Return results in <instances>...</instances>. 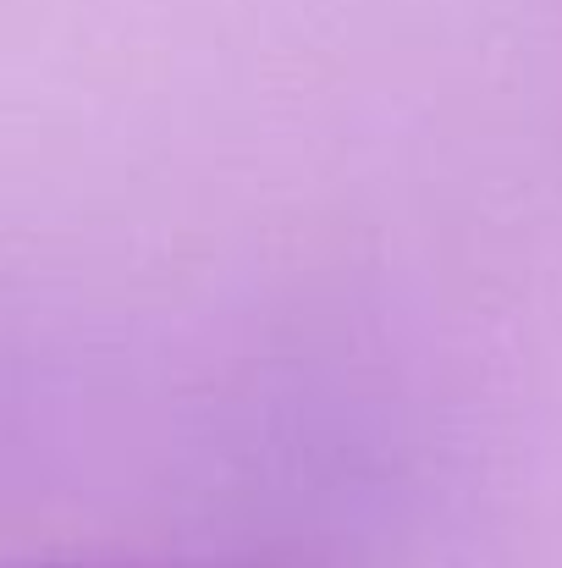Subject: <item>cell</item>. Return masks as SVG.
I'll return each mask as SVG.
<instances>
[{"label":"cell","instance_id":"1","mask_svg":"<svg viewBox=\"0 0 562 568\" xmlns=\"http://www.w3.org/2000/svg\"><path fill=\"white\" fill-rule=\"evenodd\" d=\"M0 568H166V564H0Z\"/></svg>","mask_w":562,"mask_h":568}]
</instances>
